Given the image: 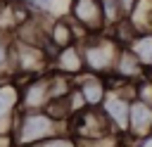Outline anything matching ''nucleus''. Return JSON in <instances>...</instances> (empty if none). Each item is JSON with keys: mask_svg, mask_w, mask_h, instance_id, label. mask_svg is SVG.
Returning <instances> with one entry per match:
<instances>
[{"mask_svg": "<svg viewBox=\"0 0 152 147\" xmlns=\"http://www.w3.org/2000/svg\"><path fill=\"white\" fill-rule=\"evenodd\" d=\"M59 133H69L66 121L50 116L45 109H33V111L19 109L10 138L19 147H33V145H38V142H43L52 135H59Z\"/></svg>", "mask_w": 152, "mask_h": 147, "instance_id": "f257e3e1", "label": "nucleus"}, {"mask_svg": "<svg viewBox=\"0 0 152 147\" xmlns=\"http://www.w3.org/2000/svg\"><path fill=\"white\" fill-rule=\"evenodd\" d=\"M78 45H81V55H83L86 71L100 74V76H109V74H112L121 45L116 43V38H114L109 31L90 33V36H86L83 40H78Z\"/></svg>", "mask_w": 152, "mask_h": 147, "instance_id": "f03ea898", "label": "nucleus"}, {"mask_svg": "<svg viewBox=\"0 0 152 147\" xmlns=\"http://www.w3.org/2000/svg\"><path fill=\"white\" fill-rule=\"evenodd\" d=\"M55 50L48 47H38V45H28L21 40L12 43V64H14V78H28V76H38L50 71V59H52Z\"/></svg>", "mask_w": 152, "mask_h": 147, "instance_id": "7ed1b4c3", "label": "nucleus"}, {"mask_svg": "<svg viewBox=\"0 0 152 147\" xmlns=\"http://www.w3.org/2000/svg\"><path fill=\"white\" fill-rule=\"evenodd\" d=\"M17 81V78H14ZM19 109L33 111V109H45L50 97V74H38L28 78H19Z\"/></svg>", "mask_w": 152, "mask_h": 147, "instance_id": "20e7f679", "label": "nucleus"}, {"mask_svg": "<svg viewBox=\"0 0 152 147\" xmlns=\"http://www.w3.org/2000/svg\"><path fill=\"white\" fill-rule=\"evenodd\" d=\"M66 17L86 33H102L104 28V17H102V5L100 0H69Z\"/></svg>", "mask_w": 152, "mask_h": 147, "instance_id": "39448f33", "label": "nucleus"}, {"mask_svg": "<svg viewBox=\"0 0 152 147\" xmlns=\"http://www.w3.org/2000/svg\"><path fill=\"white\" fill-rule=\"evenodd\" d=\"M71 81H74V88H76V92L81 95L86 109H100V104H102V100H104V95H107V90H109V88H107V78L100 76V74L83 71V74H78L76 78H71Z\"/></svg>", "mask_w": 152, "mask_h": 147, "instance_id": "423d86ee", "label": "nucleus"}, {"mask_svg": "<svg viewBox=\"0 0 152 147\" xmlns=\"http://www.w3.org/2000/svg\"><path fill=\"white\" fill-rule=\"evenodd\" d=\"M19 114V83L14 78H0V135H10Z\"/></svg>", "mask_w": 152, "mask_h": 147, "instance_id": "0eeeda50", "label": "nucleus"}, {"mask_svg": "<svg viewBox=\"0 0 152 147\" xmlns=\"http://www.w3.org/2000/svg\"><path fill=\"white\" fill-rule=\"evenodd\" d=\"M50 69L66 76V78H76L78 74L86 71V64H83V55H81V45L78 43H71V45H64L59 50H55L52 59H50Z\"/></svg>", "mask_w": 152, "mask_h": 147, "instance_id": "6e6552de", "label": "nucleus"}, {"mask_svg": "<svg viewBox=\"0 0 152 147\" xmlns=\"http://www.w3.org/2000/svg\"><path fill=\"white\" fill-rule=\"evenodd\" d=\"M86 33L64 14V17H52L50 26H48V45L52 50H59L64 45H71V43H78L83 40Z\"/></svg>", "mask_w": 152, "mask_h": 147, "instance_id": "1a4fd4ad", "label": "nucleus"}, {"mask_svg": "<svg viewBox=\"0 0 152 147\" xmlns=\"http://www.w3.org/2000/svg\"><path fill=\"white\" fill-rule=\"evenodd\" d=\"M152 133V107L140 102V100H131V111H128V133H126V142H133L142 135Z\"/></svg>", "mask_w": 152, "mask_h": 147, "instance_id": "9d476101", "label": "nucleus"}, {"mask_svg": "<svg viewBox=\"0 0 152 147\" xmlns=\"http://www.w3.org/2000/svg\"><path fill=\"white\" fill-rule=\"evenodd\" d=\"M147 71L142 69V64L135 59V55L128 50V47H121L119 50V57L114 62V69H112V76L116 81H126V83H135L145 76Z\"/></svg>", "mask_w": 152, "mask_h": 147, "instance_id": "9b49d317", "label": "nucleus"}, {"mask_svg": "<svg viewBox=\"0 0 152 147\" xmlns=\"http://www.w3.org/2000/svg\"><path fill=\"white\" fill-rule=\"evenodd\" d=\"M126 47L135 55L145 71H152V31H138Z\"/></svg>", "mask_w": 152, "mask_h": 147, "instance_id": "f8f14e48", "label": "nucleus"}, {"mask_svg": "<svg viewBox=\"0 0 152 147\" xmlns=\"http://www.w3.org/2000/svg\"><path fill=\"white\" fill-rule=\"evenodd\" d=\"M126 19L135 31H152V0H135Z\"/></svg>", "mask_w": 152, "mask_h": 147, "instance_id": "ddd939ff", "label": "nucleus"}, {"mask_svg": "<svg viewBox=\"0 0 152 147\" xmlns=\"http://www.w3.org/2000/svg\"><path fill=\"white\" fill-rule=\"evenodd\" d=\"M12 33L0 31V78H14V64H12Z\"/></svg>", "mask_w": 152, "mask_h": 147, "instance_id": "4468645a", "label": "nucleus"}, {"mask_svg": "<svg viewBox=\"0 0 152 147\" xmlns=\"http://www.w3.org/2000/svg\"><path fill=\"white\" fill-rule=\"evenodd\" d=\"M100 5H102V17H104V28H107V31H109L112 26H116L119 21L126 19L119 0H100Z\"/></svg>", "mask_w": 152, "mask_h": 147, "instance_id": "2eb2a0df", "label": "nucleus"}, {"mask_svg": "<svg viewBox=\"0 0 152 147\" xmlns=\"http://www.w3.org/2000/svg\"><path fill=\"white\" fill-rule=\"evenodd\" d=\"M133 97L152 107V78H150L147 74H145L140 81H135V83H133Z\"/></svg>", "mask_w": 152, "mask_h": 147, "instance_id": "dca6fc26", "label": "nucleus"}, {"mask_svg": "<svg viewBox=\"0 0 152 147\" xmlns=\"http://www.w3.org/2000/svg\"><path fill=\"white\" fill-rule=\"evenodd\" d=\"M33 147H81V142L71 133H59V135H52L38 145H33Z\"/></svg>", "mask_w": 152, "mask_h": 147, "instance_id": "f3484780", "label": "nucleus"}, {"mask_svg": "<svg viewBox=\"0 0 152 147\" xmlns=\"http://www.w3.org/2000/svg\"><path fill=\"white\" fill-rule=\"evenodd\" d=\"M128 145L131 147H152V133H147V135H142V138H138V140H133Z\"/></svg>", "mask_w": 152, "mask_h": 147, "instance_id": "a211bd4d", "label": "nucleus"}, {"mask_svg": "<svg viewBox=\"0 0 152 147\" xmlns=\"http://www.w3.org/2000/svg\"><path fill=\"white\" fill-rule=\"evenodd\" d=\"M121 2V9H124V14L128 17L131 14V9H133V5H135V0H119Z\"/></svg>", "mask_w": 152, "mask_h": 147, "instance_id": "6ab92c4d", "label": "nucleus"}, {"mask_svg": "<svg viewBox=\"0 0 152 147\" xmlns=\"http://www.w3.org/2000/svg\"><path fill=\"white\" fill-rule=\"evenodd\" d=\"M14 142H12V138L10 135H0V147H12Z\"/></svg>", "mask_w": 152, "mask_h": 147, "instance_id": "aec40b11", "label": "nucleus"}, {"mask_svg": "<svg viewBox=\"0 0 152 147\" xmlns=\"http://www.w3.org/2000/svg\"><path fill=\"white\" fill-rule=\"evenodd\" d=\"M121 147H131V145H128V142H126V140H124V145H121Z\"/></svg>", "mask_w": 152, "mask_h": 147, "instance_id": "412c9836", "label": "nucleus"}, {"mask_svg": "<svg viewBox=\"0 0 152 147\" xmlns=\"http://www.w3.org/2000/svg\"><path fill=\"white\" fill-rule=\"evenodd\" d=\"M12 147H19V145H12Z\"/></svg>", "mask_w": 152, "mask_h": 147, "instance_id": "4be33fe9", "label": "nucleus"}]
</instances>
